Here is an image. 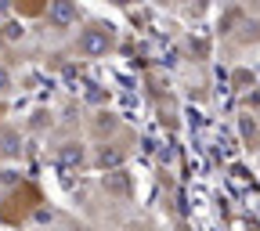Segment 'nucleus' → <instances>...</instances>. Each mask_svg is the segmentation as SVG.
<instances>
[{"mask_svg":"<svg viewBox=\"0 0 260 231\" xmlns=\"http://www.w3.org/2000/svg\"><path fill=\"white\" fill-rule=\"evenodd\" d=\"M51 25L54 29H73L76 22H80V11H76V4L73 0H51Z\"/></svg>","mask_w":260,"mask_h":231,"instance_id":"nucleus-2","label":"nucleus"},{"mask_svg":"<svg viewBox=\"0 0 260 231\" xmlns=\"http://www.w3.org/2000/svg\"><path fill=\"white\" fill-rule=\"evenodd\" d=\"M58 155H61V162H80L83 159V148H61Z\"/></svg>","mask_w":260,"mask_h":231,"instance_id":"nucleus-3","label":"nucleus"},{"mask_svg":"<svg viewBox=\"0 0 260 231\" xmlns=\"http://www.w3.org/2000/svg\"><path fill=\"white\" fill-rule=\"evenodd\" d=\"M112 47V25H90L80 32V54L87 58H98Z\"/></svg>","mask_w":260,"mask_h":231,"instance_id":"nucleus-1","label":"nucleus"},{"mask_svg":"<svg viewBox=\"0 0 260 231\" xmlns=\"http://www.w3.org/2000/svg\"><path fill=\"white\" fill-rule=\"evenodd\" d=\"M8 87H11V76H8V73H4V69H0V94H4V90H8Z\"/></svg>","mask_w":260,"mask_h":231,"instance_id":"nucleus-4","label":"nucleus"}]
</instances>
